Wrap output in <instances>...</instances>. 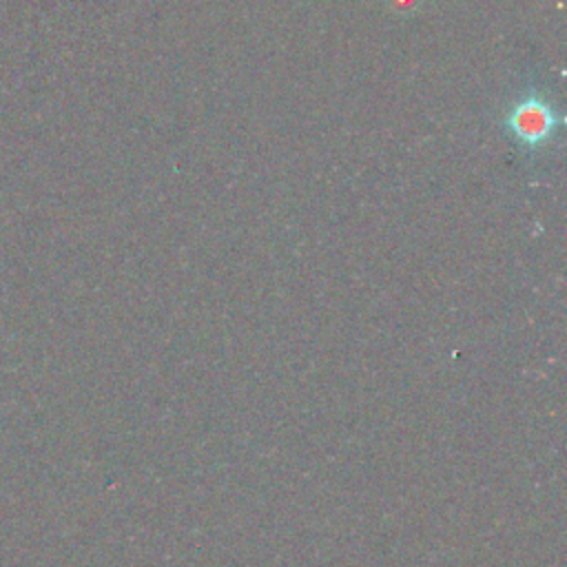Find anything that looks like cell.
<instances>
[{"mask_svg": "<svg viewBox=\"0 0 567 567\" xmlns=\"http://www.w3.org/2000/svg\"><path fill=\"white\" fill-rule=\"evenodd\" d=\"M560 113L545 89L525 86L503 115L505 135L525 153L547 148L560 131Z\"/></svg>", "mask_w": 567, "mask_h": 567, "instance_id": "1", "label": "cell"}]
</instances>
